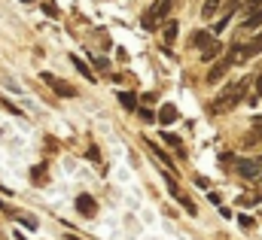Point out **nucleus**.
Wrapping results in <instances>:
<instances>
[{"instance_id": "f257e3e1", "label": "nucleus", "mask_w": 262, "mask_h": 240, "mask_svg": "<svg viewBox=\"0 0 262 240\" xmlns=\"http://www.w3.org/2000/svg\"><path fill=\"white\" fill-rule=\"evenodd\" d=\"M247 85H250V76H241L238 82H232L213 104H210V113H226V110H235L241 101H247Z\"/></svg>"}, {"instance_id": "f03ea898", "label": "nucleus", "mask_w": 262, "mask_h": 240, "mask_svg": "<svg viewBox=\"0 0 262 240\" xmlns=\"http://www.w3.org/2000/svg\"><path fill=\"white\" fill-rule=\"evenodd\" d=\"M40 76H43V82H46L55 94H61V98H76V88H73L70 82L58 79V76H52V73H40Z\"/></svg>"}, {"instance_id": "7ed1b4c3", "label": "nucleus", "mask_w": 262, "mask_h": 240, "mask_svg": "<svg viewBox=\"0 0 262 240\" xmlns=\"http://www.w3.org/2000/svg\"><path fill=\"white\" fill-rule=\"evenodd\" d=\"M235 171H238L244 180H259L262 177V167H259L256 158H238V161H235Z\"/></svg>"}, {"instance_id": "20e7f679", "label": "nucleus", "mask_w": 262, "mask_h": 240, "mask_svg": "<svg viewBox=\"0 0 262 240\" xmlns=\"http://www.w3.org/2000/svg\"><path fill=\"white\" fill-rule=\"evenodd\" d=\"M177 34H180V25H177L174 18H168V21H165V28H162V40H165V49H171V46L177 43Z\"/></svg>"}, {"instance_id": "39448f33", "label": "nucleus", "mask_w": 262, "mask_h": 240, "mask_svg": "<svg viewBox=\"0 0 262 240\" xmlns=\"http://www.w3.org/2000/svg\"><path fill=\"white\" fill-rule=\"evenodd\" d=\"M76 210H79L82 216H95V213H98V204H95L92 195H79V198H76Z\"/></svg>"}, {"instance_id": "423d86ee", "label": "nucleus", "mask_w": 262, "mask_h": 240, "mask_svg": "<svg viewBox=\"0 0 262 240\" xmlns=\"http://www.w3.org/2000/svg\"><path fill=\"white\" fill-rule=\"evenodd\" d=\"M177 116H180V113H177L174 104H162V107H159V125H174Z\"/></svg>"}, {"instance_id": "0eeeda50", "label": "nucleus", "mask_w": 262, "mask_h": 240, "mask_svg": "<svg viewBox=\"0 0 262 240\" xmlns=\"http://www.w3.org/2000/svg\"><path fill=\"white\" fill-rule=\"evenodd\" d=\"M162 140H165V143H168V146H171V149H174V152L180 155V158H186V149H183V140H180L177 134H171V131H162Z\"/></svg>"}, {"instance_id": "6e6552de", "label": "nucleus", "mask_w": 262, "mask_h": 240, "mask_svg": "<svg viewBox=\"0 0 262 240\" xmlns=\"http://www.w3.org/2000/svg\"><path fill=\"white\" fill-rule=\"evenodd\" d=\"M116 101H119V107H122V110L134 113V110H137V101H140V98H137L134 91H119V94H116Z\"/></svg>"}, {"instance_id": "1a4fd4ad", "label": "nucleus", "mask_w": 262, "mask_h": 240, "mask_svg": "<svg viewBox=\"0 0 262 240\" xmlns=\"http://www.w3.org/2000/svg\"><path fill=\"white\" fill-rule=\"evenodd\" d=\"M259 52H262V34L259 37H253V43L241 46V61H250L253 55H259Z\"/></svg>"}, {"instance_id": "9d476101", "label": "nucleus", "mask_w": 262, "mask_h": 240, "mask_svg": "<svg viewBox=\"0 0 262 240\" xmlns=\"http://www.w3.org/2000/svg\"><path fill=\"white\" fill-rule=\"evenodd\" d=\"M259 140H262V116L256 119L253 131H247V134H244V140H241V149H247L250 143H259Z\"/></svg>"}, {"instance_id": "9b49d317", "label": "nucleus", "mask_w": 262, "mask_h": 240, "mask_svg": "<svg viewBox=\"0 0 262 240\" xmlns=\"http://www.w3.org/2000/svg\"><path fill=\"white\" fill-rule=\"evenodd\" d=\"M70 64H73V67H76V70H79V73H82V76H85L89 82H98V76H95V70H92V67H89L85 61L79 58V55H70Z\"/></svg>"}, {"instance_id": "f8f14e48", "label": "nucleus", "mask_w": 262, "mask_h": 240, "mask_svg": "<svg viewBox=\"0 0 262 240\" xmlns=\"http://www.w3.org/2000/svg\"><path fill=\"white\" fill-rule=\"evenodd\" d=\"M162 180H165V185H168L171 198H174V201H180V195H183V191H180V185H177V180H174V174H171V171H165V174H162Z\"/></svg>"}, {"instance_id": "ddd939ff", "label": "nucleus", "mask_w": 262, "mask_h": 240, "mask_svg": "<svg viewBox=\"0 0 262 240\" xmlns=\"http://www.w3.org/2000/svg\"><path fill=\"white\" fill-rule=\"evenodd\" d=\"M220 52H223V46L213 40L207 49H201V61H204V64H210V61H216V55H220Z\"/></svg>"}, {"instance_id": "4468645a", "label": "nucleus", "mask_w": 262, "mask_h": 240, "mask_svg": "<svg viewBox=\"0 0 262 240\" xmlns=\"http://www.w3.org/2000/svg\"><path fill=\"white\" fill-rule=\"evenodd\" d=\"M241 28H247V31H259V28H262V9L250 12V15L244 18V25H241Z\"/></svg>"}, {"instance_id": "2eb2a0df", "label": "nucleus", "mask_w": 262, "mask_h": 240, "mask_svg": "<svg viewBox=\"0 0 262 240\" xmlns=\"http://www.w3.org/2000/svg\"><path fill=\"white\" fill-rule=\"evenodd\" d=\"M210 43H213V37H210V34H204V31L192 34V46H195V49H207Z\"/></svg>"}, {"instance_id": "dca6fc26", "label": "nucleus", "mask_w": 262, "mask_h": 240, "mask_svg": "<svg viewBox=\"0 0 262 240\" xmlns=\"http://www.w3.org/2000/svg\"><path fill=\"white\" fill-rule=\"evenodd\" d=\"M216 9H220V0H204V3H201V15H204V18H213Z\"/></svg>"}, {"instance_id": "f3484780", "label": "nucleus", "mask_w": 262, "mask_h": 240, "mask_svg": "<svg viewBox=\"0 0 262 240\" xmlns=\"http://www.w3.org/2000/svg\"><path fill=\"white\" fill-rule=\"evenodd\" d=\"M31 182H37V185L46 182V164H37V167L31 171Z\"/></svg>"}, {"instance_id": "a211bd4d", "label": "nucleus", "mask_w": 262, "mask_h": 240, "mask_svg": "<svg viewBox=\"0 0 262 240\" xmlns=\"http://www.w3.org/2000/svg\"><path fill=\"white\" fill-rule=\"evenodd\" d=\"M177 204H180V207H183L189 216H198V207L192 204V201H189V198H186V195H180V201H177Z\"/></svg>"}, {"instance_id": "6ab92c4d", "label": "nucleus", "mask_w": 262, "mask_h": 240, "mask_svg": "<svg viewBox=\"0 0 262 240\" xmlns=\"http://www.w3.org/2000/svg\"><path fill=\"white\" fill-rule=\"evenodd\" d=\"M40 9H43V15H46V18H58V15H61L55 3H40Z\"/></svg>"}, {"instance_id": "aec40b11", "label": "nucleus", "mask_w": 262, "mask_h": 240, "mask_svg": "<svg viewBox=\"0 0 262 240\" xmlns=\"http://www.w3.org/2000/svg\"><path fill=\"white\" fill-rule=\"evenodd\" d=\"M140 25H143L146 31H156V25H159V18H156L152 12H143V18H140Z\"/></svg>"}, {"instance_id": "412c9836", "label": "nucleus", "mask_w": 262, "mask_h": 240, "mask_svg": "<svg viewBox=\"0 0 262 240\" xmlns=\"http://www.w3.org/2000/svg\"><path fill=\"white\" fill-rule=\"evenodd\" d=\"M229 18H232V15H229V12H226V15H223V18H220V21H216V25H213V28H210V34H223V31H226V28H229Z\"/></svg>"}, {"instance_id": "4be33fe9", "label": "nucleus", "mask_w": 262, "mask_h": 240, "mask_svg": "<svg viewBox=\"0 0 262 240\" xmlns=\"http://www.w3.org/2000/svg\"><path fill=\"white\" fill-rule=\"evenodd\" d=\"M241 204L244 207H256L259 204V195H241Z\"/></svg>"}, {"instance_id": "5701e85b", "label": "nucleus", "mask_w": 262, "mask_h": 240, "mask_svg": "<svg viewBox=\"0 0 262 240\" xmlns=\"http://www.w3.org/2000/svg\"><path fill=\"white\" fill-rule=\"evenodd\" d=\"M18 219H21V225H25V228H31V231H37V225H40V222H37V219H31V216H18Z\"/></svg>"}, {"instance_id": "b1692460", "label": "nucleus", "mask_w": 262, "mask_h": 240, "mask_svg": "<svg viewBox=\"0 0 262 240\" xmlns=\"http://www.w3.org/2000/svg\"><path fill=\"white\" fill-rule=\"evenodd\" d=\"M92 61H95V67H98V70H107V67H110V61H107V58H101V55H95Z\"/></svg>"}, {"instance_id": "393cba45", "label": "nucleus", "mask_w": 262, "mask_h": 240, "mask_svg": "<svg viewBox=\"0 0 262 240\" xmlns=\"http://www.w3.org/2000/svg\"><path fill=\"white\" fill-rule=\"evenodd\" d=\"M238 222H241V228H253V219H250L247 213H241V216H238Z\"/></svg>"}, {"instance_id": "a878e982", "label": "nucleus", "mask_w": 262, "mask_h": 240, "mask_svg": "<svg viewBox=\"0 0 262 240\" xmlns=\"http://www.w3.org/2000/svg\"><path fill=\"white\" fill-rule=\"evenodd\" d=\"M244 6H247V12H256V9H262V0H247Z\"/></svg>"}, {"instance_id": "bb28decb", "label": "nucleus", "mask_w": 262, "mask_h": 240, "mask_svg": "<svg viewBox=\"0 0 262 240\" xmlns=\"http://www.w3.org/2000/svg\"><path fill=\"white\" fill-rule=\"evenodd\" d=\"M220 164H235V155H232V152H223V155H220Z\"/></svg>"}, {"instance_id": "cd10ccee", "label": "nucleus", "mask_w": 262, "mask_h": 240, "mask_svg": "<svg viewBox=\"0 0 262 240\" xmlns=\"http://www.w3.org/2000/svg\"><path fill=\"white\" fill-rule=\"evenodd\" d=\"M195 185H198V188H210V180H204V177H195Z\"/></svg>"}, {"instance_id": "c85d7f7f", "label": "nucleus", "mask_w": 262, "mask_h": 240, "mask_svg": "<svg viewBox=\"0 0 262 240\" xmlns=\"http://www.w3.org/2000/svg\"><path fill=\"white\" fill-rule=\"evenodd\" d=\"M137 116H140L143 122H152V113H149V110H137Z\"/></svg>"}, {"instance_id": "c756f323", "label": "nucleus", "mask_w": 262, "mask_h": 240, "mask_svg": "<svg viewBox=\"0 0 262 240\" xmlns=\"http://www.w3.org/2000/svg\"><path fill=\"white\" fill-rule=\"evenodd\" d=\"M140 101H143V104H156V94H152V91H146V94H143Z\"/></svg>"}, {"instance_id": "7c9ffc66", "label": "nucleus", "mask_w": 262, "mask_h": 240, "mask_svg": "<svg viewBox=\"0 0 262 240\" xmlns=\"http://www.w3.org/2000/svg\"><path fill=\"white\" fill-rule=\"evenodd\" d=\"M64 240H82V237H76V234H67V237Z\"/></svg>"}, {"instance_id": "2f4dec72", "label": "nucleus", "mask_w": 262, "mask_h": 240, "mask_svg": "<svg viewBox=\"0 0 262 240\" xmlns=\"http://www.w3.org/2000/svg\"><path fill=\"white\" fill-rule=\"evenodd\" d=\"M21 3H34V0H21Z\"/></svg>"}, {"instance_id": "473e14b6", "label": "nucleus", "mask_w": 262, "mask_h": 240, "mask_svg": "<svg viewBox=\"0 0 262 240\" xmlns=\"http://www.w3.org/2000/svg\"><path fill=\"white\" fill-rule=\"evenodd\" d=\"M259 180H262V177H259Z\"/></svg>"}]
</instances>
